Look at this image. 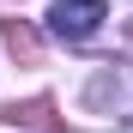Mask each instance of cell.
Returning <instances> with one entry per match:
<instances>
[{"label": "cell", "instance_id": "3", "mask_svg": "<svg viewBox=\"0 0 133 133\" xmlns=\"http://www.w3.org/2000/svg\"><path fill=\"white\" fill-rule=\"evenodd\" d=\"M6 49L18 61H36V30L24 24V18H6Z\"/></svg>", "mask_w": 133, "mask_h": 133}, {"label": "cell", "instance_id": "1", "mask_svg": "<svg viewBox=\"0 0 133 133\" xmlns=\"http://www.w3.org/2000/svg\"><path fill=\"white\" fill-rule=\"evenodd\" d=\"M103 18H109L103 0H61V6L49 12V30H55L61 42H91V36L103 30Z\"/></svg>", "mask_w": 133, "mask_h": 133}, {"label": "cell", "instance_id": "2", "mask_svg": "<svg viewBox=\"0 0 133 133\" xmlns=\"http://www.w3.org/2000/svg\"><path fill=\"white\" fill-rule=\"evenodd\" d=\"M6 121H12V127H18V121H24V127H49L55 109H49V97H36V103H6Z\"/></svg>", "mask_w": 133, "mask_h": 133}]
</instances>
